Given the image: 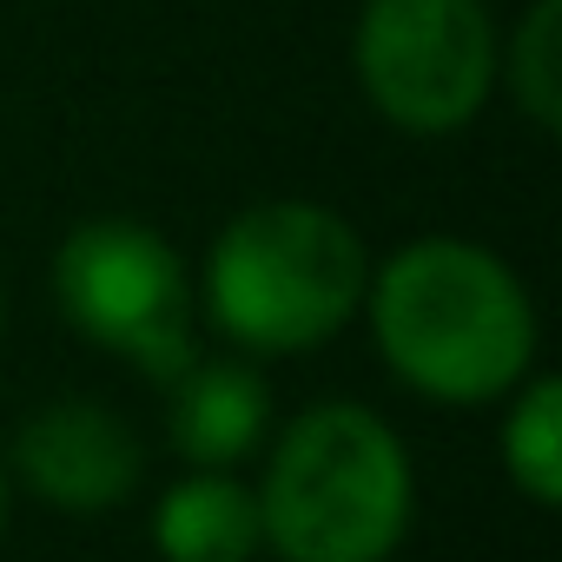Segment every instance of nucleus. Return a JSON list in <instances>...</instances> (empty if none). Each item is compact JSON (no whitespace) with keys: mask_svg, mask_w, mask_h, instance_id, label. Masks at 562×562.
<instances>
[{"mask_svg":"<svg viewBox=\"0 0 562 562\" xmlns=\"http://www.w3.org/2000/svg\"><path fill=\"white\" fill-rule=\"evenodd\" d=\"M364 305L384 364L417 397L496 404L536 364V305L490 245L411 238L371 271Z\"/></svg>","mask_w":562,"mask_h":562,"instance_id":"1","label":"nucleus"},{"mask_svg":"<svg viewBox=\"0 0 562 562\" xmlns=\"http://www.w3.org/2000/svg\"><path fill=\"white\" fill-rule=\"evenodd\" d=\"M411 509V450L378 411L345 397L278 430L258 483V529L278 562H391Z\"/></svg>","mask_w":562,"mask_h":562,"instance_id":"2","label":"nucleus"},{"mask_svg":"<svg viewBox=\"0 0 562 562\" xmlns=\"http://www.w3.org/2000/svg\"><path fill=\"white\" fill-rule=\"evenodd\" d=\"M371 285L364 238L345 212L318 199L245 205L205 251V312L212 325L265 358L318 351L351 325Z\"/></svg>","mask_w":562,"mask_h":562,"instance_id":"3","label":"nucleus"},{"mask_svg":"<svg viewBox=\"0 0 562 562\" xmlns=\"http://www.w3.org/2000/svg\"><path fill=\"white\" fill-rule=\"evenodd\" d=\"M54 305L87 345L139 364L159 384H172L199 358L186 258L146 218H80L54 251Z\"/></svg>","mask_w":562,"mask_h":562,"instance_id":"4","label":"nucleus"},{"mask_svg":"<svg viewBox=\"0 0 562 562\" xmlns=\"http://www.w3.org/2000/svg\"><path fill=\"white\" fill-rule=\"evenodd\" d=\"M351 67L397 133H463L496 87V21L483 0H364Z\"/></svg>","mask_w":562,"mask_h":562,"instance_id":"5","label":"nucleus"},{"mask_svg":"<svg viewBox=\"0 0 562 562\" xmlns=\"http://www.w3.org/2000/svg\"><path fill=\"white\" fill-rule=\"evenodd\" d=\"M139 470H146L139 437L126 430L120 411H106L93 397L41 404L14 430V450H8V476L67 516H100V509L126 503L139 490Z\"/></svg>","mask_w":562,"mask_h":562,"instance_id":"6","label":"nucleus"},{"mask_svg":"<svg viewBox=\"0 0 562 562\" xmlns=\"http://www.w3.org/2000/svg\"><path fill=\"white\" fill-rule=\"evenodd\" d=\"M166 391H172L166 430H172V450L192 470H232L271 430V391L238 358H192Z\"/></svg>","mask_w":562,"mask_h":562,"instance_id":"7","label":"nucleus"},{"mask_svg":"<svg viewBox=\"0 0 562 562\" xmlns=\"http://www.w3.org/2000/svg\"><path fill=\"white\" fill-rule=\"evenodd\" d=\"M153 549L166 562H251L265 549L258 490L232 470H186L153 503Z\"/></svg>","mask_w":562,"mask_h":562,"instance_id":"8","label":"nucleus"},{"mask_svg":"<svg viewBox=\"0 0 562 562\" xmlns=\"http://www.w3.org/2000/svg\"><path fill=\"white\" fill-rule=\"evenodd\" d=\"M503 470H509V483L536 509L562 503V384L542 378V371H529L509 391V411H503Z\"/></svg>","mask_w":562,"mask_h":562,"instance_id":"9","label":"nucleus"},{"mask_svg":"<svg viewBox=\"0 0 562 562\" xmlns=\"http://www.w3.org/2000/svg\"><path fill=\"white\" fill-rule=\"evenodd\" d=\"M509 93L536 133L562 126V0H529L522 27L509 34Z\"/></svg>","mask_w":562,"mask_h":562,"instance_id":"10","label":"nucleus"},{"mask_svg":"<svg viewBox=\"0 0 562 562\" xmlns=\"http://www.w3.org/2000/svg\"><path fill=\"white\" fill-rule=\"evenodd\" d=\"M8 490H14V476H8V457H0V522H8Z\"/></svg>","mask_w":562,"mask_h":562,"instance_id":"11","label":"nucleus"}]
</instances>
